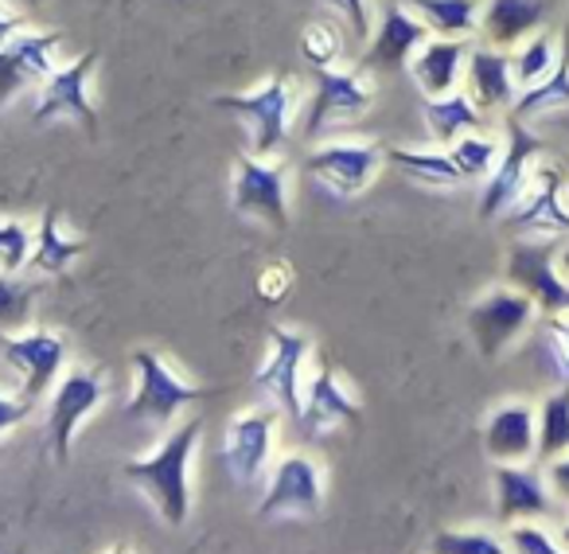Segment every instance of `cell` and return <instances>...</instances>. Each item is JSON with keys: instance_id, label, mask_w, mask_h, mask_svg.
I'll return each mask as SVG.
<instances>
[{"instance_id": "obj_1", "label": "cell", "mask_w": 569, "mask_h": 554, "mask_svg": "<svg viewBox=\"0 0 569 554\" xmlns=\"http://www.w3.org/2000/svg\"><path fill=\"white\" fill-rule=\"evenodd\" d=\"M199 429H203V422H188L176 434H168L160 449L121 468L126 481L141 484V492L157 504L168 527H183L191 515V457H196Z\"/></svg>"}, {"instance_id": "obj_2", "label": "cell", "mask_w": 569, "mask_h": 554, "mask_svg": "<svg viewBox=\"0 0 569 554\" xmlns=\"http://www.w3.org/2000/svg\"><path fill=\"white\" fill-rule=\"evenodd\" d=\"M297 102H301V82L289 71H277L261 82L258 90H246V95H219L214 106L227 113L250 121L253 129V157H269L289 141V129L297 118Z\"/></svg>"}, {"instance_id": "obj_3", "label": "cell", "mask_w": 569, "mask_h": 554, "mask_svg": "<svg viewBox=\"0 0 569 554\" xmlns=\"http://www.w3.org/2000/svg\"><path fill=\"white\" fill-rule=\"evenodd\" d=\"M133 372H137V390L126 406V418H133V422H157V426H168L188 403L211 398L207 387L183 383L180 375H176V367L152 348L133 352Z\"/></svg>"}, {"instance_id": "obj_4", "label": "cell", "mask_w": 569, "mask_h": 554, "mask_svg": "<svg viewBox=\"0 0 569 554\" xmlns=\"http://www.w3.org/2000/svg\"><path fill=\"white\" fill-rule=\"evenodd\" d=\"M538 305L530 301L527 294H519L515 286H496L483 297H476L472 309H468L465 325L472 333L476 348H480L483 359L503 356L511 344H519L530 328L538 325Z\"/></svg>"}, {"instance_id": "obj_5", "label": "cell", "mask_w": 569, "mask_h": 554, "mask_svg": "<svg viewBox=\"0 0 569 554\" xmlns=\"http://www.w3.org/2000/svg\"><path fill=\"white\" fill-rule=\"evenodd\" d=\"M507 227L535 243H566L569 238V180L558 165H538L522 199L503 215Z\"/></svg>"}, {"instance_id": "obj_6", "label": "cell", "mask_w": 569, "mask_h": 554, "mask_svg": "<svg viewBox=\"0 0 569 554\" xmlns=\"http://www.w3.org/2000/svg\"><path fill=\"white\" fill-rule=\"evenodd\" d=\"M546 141L522 121L507 118V137H503V157H499L496 172L483 180V196H480V215L483 219H496V215H507L527 191L530 176L542 165Z\"/></svg>"}, {"instance_id": "obj_7", "label": "cell", "mask_w": 569, "mask_h": 554, "mask_svg": "<svg viewBox=\"0 0 569 554\" xmlns=\"http://www.w3.org/2000/svg\"><path fill=\"white\" fill-rule=\"evenodd\" d=\"M507 286L527 294L542 317L569 313V277L558 269V246L522 238L507 254Z\"/></svg>"}, {"instance_id": "obj_8", "label": "cell", "mask_w": 569, "mask_h": 554, "mask_svg": "<svg viewBox=\"0 0 569 554\" xmlns=\"http://www.w3.org/2000/svg\"><path fill=\"white\" fill-rule=\"evenodd\" d=\"M0 359L24 379V398L36 403L48 390L67 364V336L48 328H24V333H0Z\"/></svg>"}, {"instance_id": "obj_9", "label": "cell", "mask_w": 569, "mask_h": 554, "mask_svg": "<svg viewBox=\"0 0 569 554\" xmlns=\"http://www.w3.org/2000/svg\"><path fill=\"white\" fill-rule=\"evenodd\" d=\"M94 71H98V51H87V56H79L67 67H56L40 87V102H36L32 113L36 126H48L51 118H74L87 133H98V110H94V98H90Z\"/></svg>"}, {"instance_id": "obj_10", "label": "cell", "mask_w": 569, "mask_h": 554, "mask_svg": "<svg viewBox=\"0 0 569 554\" xmlns=\"http://www.w3.org/2000/svg\"><path fill=\"white\" fill-rule=\"evenodd\" d=\"M234 211L258 215L269 227H289V165L266 157L234 160Z\"/></svg>"}, {"instance_id": "obj_11", "label": "cell", "mask_w": 569, "mask_h": 554, "mask_svg": "<svg viewBox=\"0 0 569 554\" xmlns=\"http://www.w3.org/2000/svg\"><path fill=\"white\" fill-rule=\"evenodd\" d=\"M106 398V379L102 372H87V367H74L63 379L56 383L48 403V442L56 461L71 457L74 434H79V422L102 406Z\"/></svg>"}, {"instance_id": "obj_12", "label": "cell", "mask_w": 569, "mask_h": 554, "mask_svg": "<svg viewBox=\"0 0 569 554\" xmlns=\"http://www.w3.org/2000/svg\"><path fill=\"white\" fill-rule=\"evenodd\" d=\"M496 515L499 523H558L561 504L546 484L542 465H496Z\"/></svg>"}, {"instance_id": "obj_13", "label": "cell", "mask_w": 569, "mask_h": 554, "mask_svg": "<svg viewBox=\"0 0 569 554\" xmlns=\"http://www.w3.org/2000/svg\"><path fill=\"white\" fill-rule=\"evenodd\" d=\"M312 356V340L293 328H269V356L253 375V387L266 390L289 418L301 422V367Z\"/></svg>"}, {"instance_id": "obj_14", "label": "cell", "mask_w": 569, "mask_h": 554, "mask_svg": "<svg viewBox=\"0 0 569 554\" xmlns=\"http://www.w3.org/2000/svg\"><path fill=\"white\" fill-rule=\"evenodd\" d=\"M382 157H387V152L375 141H332V145L312 149L305 168H309L312 180L332 191V196H359V191L375 180Z\"/></svg>"}, {"instance_id": "obj_15", "label": "cell", "mask_w": 569, "mask_h": 554, "mask_svg": "<svg viewBox=\"0 0 569 554\" xmlns=\"http://www.w3.org/2000/svg\"><path fill=\"white\" fill-rule=\"evenodd\" d=\"M375 102V82L367 79L363 67L356 71H317V87H312V102H309V113H305V141L325 133L328 121L336 118H359L367 106Z\"/></svg>"}, {"instance_id": "obj_16", "label": "cell", "mask_w": 569, "mask_h": 554, "mask_svg": "<svg viewBox=\"0 0 569 554\" xmlns=\"http://www.w3.org/2000/svg\"><path fill=\"white\" fill-rule=\"evenodd\" d=\"M483 453L496 465H535L538 461V406L507 398L483 422Z\"/></svg>"}, {"instance_id": "obj_17", "label": "cell", "mask_w": 569, "mask_h": 554, "mask_svg": "<svg viewBox=\"0 0 569 554\" xmlns=\"http://www.w3.org/2000/svg\"><path fill=\"white\" fill-rule=\"evenodd\" d=\"M433 40V32L426 28V20L413 9H406L402 0H390L379 12L375 24V40L367 43L363 71H395V67H410V59L418 56L426 43Z\"/></svg>"}, {"instance_id": "obj_18", "label": "cell", "mask_w": 569, "mask_h": 554, "mask_svg": "<svg viewBox=\"0 0 569 554\" xmlns=\"http://www.w3.org/2000/svg\"><path fill=\"white\" fill-rule=\"evenodd\" d=\"M63 43L59 32H20L17 40L0 43V110L28 87H43L51 71H56V51Z\"/></svg>"}, {"instance_id": "obj_19", "label": "cell", "mask_w": 569, "mask_h": 554, "mask_svg": "<svg viewBox=\"0 0 569 554\" xmlns=\"http://www.w3.org/2000/svg\"><path fill=\"white\" fill-rule=\"evenodd\" d=\"M465 90L480 113H511L515 98H519V82H515L511 71V51L488 48V43H472V56H468L465 67Z\"/></svg>"}, {"instance_id": "obj_20", "label": "cell", "mask_w": 569, "mask_h": 554, "mask_svg": "<svg viewBox=\"0 0 569 554\" xmlns=\"http://www.w3.org/2000/svg\"><path fill=\"white\" fill-rule=\"evenodd\" d=\"M553 0H483L480 43L499 51H515L522 40L550 24Z\"/></svg>"}, {"instance_id": "obj_21", "label": "cell", "mask_w": 569, "mask_h": 554, "mask_svg": "<svg viewBox=\"0 0 569 554\" xmlns=\"http://www.w3.org/2000/svg\"><path fill=\"white\" fill-rule=\"evenodd\" d=\"M320 504H325V476H320V465L312 457H305V453H293V457H284L281 465H277L258 512L261 515L320 512Z\"/></svg>"}, {"instance_id": "obj_22", "label": "cell", "mask_w": 569, "mask_h": 554, "mask_svg": "<svg viewBox=\"0 0 569 554\" xmlns=\"http://www.w3.org/2000/svg\"><path fill=\"white\" fill-rule=\"evenodd\" d=\"M359 422H363V406L343 387L340 372L325 359V364L317 367V375H312L309 403H305V410H301L305 434H325V429H332V426H359Z\"/></svg>"}, {"instance_id": "obj_23", "label": "cell", "mask_w": 569, "mask_h": 554, "mask_svg": "<svg viewBox=\"0 0 569 554\" xmlns=\"http://www.w3.org/2000/svg\"><path fill=\"white\" fill-rule=\"evenodd\" d=\"M269 449H273V410H246L227 426L222 457H227L234 481L242 484L258 481L269 461Z\"/></svg>"}, {"instance_id": "obj_24", "label": "cell", "mask_w": 569, "mask_h": 554, "mask_svg": "<svg viewBox=\"0 0 569 554\" xmlns=\"http://www.w3.org/2000/svg\"><path fill=\"white\" fill-rule=\"evenodd\" d=\"M468 56H472V43L468 40H437L433 36V40L410 59V75L426 98H445L465 87Z\"/></svg>"}, {"instance_id": "obj_25", "label": "cell", "mask_w": 569, "mask_h": 554, "mask_svg": "<svg viewBox=\"0 0 569 554\" xmlns=\"http://www.w3.org/2000/svg\"><path fill=\"white\" fill-rule=\"evenodd\" d=\"M406 9H413L437 40H468L480 36V12L483 0H402Z\"/></svg>"}, {"instance_id": "obj_26", "label": "cell", "mask_w": 569, "mask_h": 554, "mask_svg": "<svg viewBox=\"0 0 569 554\" xmlns=\"http://www.w3.org/2000/svg\"><path fill=\"white\" fill-rule=\"evenodd\" d=\"M483 118H488V113H480V106H476L465 90H452V95H445V98H426V126L445 149L457 145L460 137L488 129Z\"/></svg>"}, {"instance_id": "obj_27", "label": "cell", "mask_w": 569, "mask_h": 554, "mask_svg": "<svg viewBox=\"0 0 569 554\" xmlns=\"http://www.w3.org/2000/svg\"><path fill=\"white\" fill-rule=\"evenodd\" d=\"M87 254V238L79 235H67L63 219H59L56 207H48L40 219V230H36V246H32V258L28 266L40 269V274H67L74 258Z\"/></svg>"}, {"instance_id": "obj_28", "label": "cell", "mask_w": 569, "mask_h": 554, "mask_svg": "<svg viewBox=\"0 0 569 554\" xmlns=\"http://www.w3.org/2000/svg\"><path fill=\"white\" fill-rule=\"evenodd\" d=\"M566 110H569V48H566V56H561L558 71L546 75L538 87L519 90V98H515V106H511L507 118L530 126V121L553 118V113H566Z\"/></svg>"}, {"instance_id": "obj_29", "label": "cell", "mask_w": 569, "mask_h": 554, "mask_svg": "<svg viewBox=\"0 0 569 554\" xmlns=\"http://www.w3.org/2000/svg\"><path fill=\"white\" fill-rule=\"evenodd\" d=\"M561 56H566V48H561V36L553 32V28H542V32H535L530 40H522L519 48L511 51V71H515L519 90L538 87L546 75L558 71Z\"/></svg>"}, {"instance_id": "obj_30", "label": "cell", "mask_w": 569, "mask_h": 554, "mask_svg": "<svg viewBox=\"0 0 569 554\" xmlns=\"http://www.w3.org/2000/svg\"><path fill=\"white\" fill-rule=\"evenodd\" d=\"M387 160L418 184H433V188H457V184H465L460 168L452 165L449 149H387Z\"/></svg>"}, {"instance_id": "obj_31", "label": "cell", "mask_w": 569, "mask_h": 554, "mask_svg": "<svg viewBox=\"0 0 569 554\" xmlns=\"http://www.w3.org/2000/svg\"><path fill=\"white\" fill-rule=\"evenodd\" d=\"M569 453V390L558 387L538 403V461H558Z\"/></svg>"}, {"instance_id": "obj_32", "label": "cell", "mask_w": 569, "mask_h": 554, "mask_svg": "<svg viewBox=\"0 0 569 554\" xmlns=\"http://www.w3.org/2000/svg\"><path fill=\"white\" fill-rule=\"evenodd\" d=\"M449 157L465 180H488L496 172L499 157H503V141L496 133H488V129H480V133H468L457 145H449Z\"/></svg>"}, {"instance_id": "obj_33", "label": "cell", "mask_w": 569, "mask_h": 554, "mask_svg": "<svg viewBox=\"0 0 569 554\" xmlns=\"http://www.w3.org/2000/svg\"><path fill=\"white\" fill-rule=\"evenodd\" d=\"M538 348L550 364L558 387L569 390V313L558 317H538Z\"/></svg>"}, {"instance_id": "obj_34", "label": "cell", "mask_w": 569, "mask_h": 554, "mask_svg": "<svg viewBox=\"0 0 569 554\" xmlns=\"http://www.w3.org/2000/svg\"><path fill=\"white\" fill-rule=\"evenodd\" d=\"M429 554H515L507 546V538L491 535V531H441L433 538V551Z\"/></svg>"}, {"instance_id": "obj_35", "label": "cell", "mask_w": 569, "mask_h": 554, "mask_svg": "<svg viewBox=\"0 0 569 554\" xmlns=\"http://www.w3.org/2000/svg\"><path fill=\"white\" fill-rule=\"evenodd\" d=\"M301 56L309 59L312 71H336L343 56V36L340 28L332 24H312L309 32L301 36Z\"/></svg>"}, {"instance_id": "obj_36", "label": "cell", "mask_w": 569, "mask_h": 554, "mask_svg": "<svg viewBox=\"0 0 569 554\" xmlns=\"http://www.w3.org/2000/svg\"><path fill=\"white\" fill-rule=\"evenodd\" d=\"M32 246H36V235L24 222L0 215V269H4V274H20V269L28 266V258H32Z\"/></svg>"}, {"instance_id": "obj_37", "label": "cell", "mask_w": 569, "mask_h": 554, "mask_svg": "<svg viewBox=\"0 0 569 554\" xmlns=\"http://www.w3.org/2000/svg\"><path fill=\"white\" fill-rule=\"evenodd\" d=\"M32 301H36V286H28L24 277L0 269V328L24 325L32 317Z\"/></svg>"}, {"instance_id": "obj_38", "label": "cell", "mask_w": 569, "mask_h": 554, "mask_svg": "<svg viewBox=\"0 0 569 554\" xmlns=\"http://www.w3.org/2000/svg\"><path fill=\"white\" fill-rule=\"evenodd\" d=\"M507 546L515 554H569V546L546 523H515L507 527Z\"/></svg>"}, {"instance_id": "obj_39", "label": "cell", "mask_w": 569, "mask_h": 554, "mask_svg": "<svg viewBox=\"0 0 569 554\" xmlns=\"http://www.w3.org/2000/svg\"><path fill=\"white\" fill-rule=\"evenodd\" d=\"M325 4H332V9L348 20L351 36H356L359 43L371 40V9H367V0H325Z\"/></svg>"}, {"instance_id": "obj_40", "label": "cell", "mask_w": 569, "mask_h": 554, "mask_svg": "<svg viewBox=\"0 0 569 554\" xmlns=\"http://www.w3.org/2000/svg\"><path fill=\"white\" fill-rule=\"evenodd\" d=\"M289 294V266L284 261H277V266H266L258 274V297L266 305H277L281 297Z\"/></svg>"}, {"instance_id": "obj_41", "label": "cell", "mask_w": 569, "mask_h": 554, "mask_svg": "<svg viewBox=\"0 0 569 554\" xmlns=\"http://www.w3.org/2000/svg\"><path fill=\"white\" fill-rule=\"evenodd\" d=\"M542 473H546V484H550L553 499L561 504V512H569V453L558 461H546Z\"/></svg>"}, {"instance_id": "obj_42", "label": "cell", "mask_w": 569, "mask_h": 554, "mask_svg": "<svg viewBox=\"0 0 569 554\" xmlns=\"http://www.w3.org/2000/svg\"><path fill=\"white\" fill-rule=\"evenodd\" d=\"M32 414V403H28L24 395H0V434H9L12 426H20V422Z\"/></svg>"}, {"instance_id": "obj_43", "label": "cell", "mask_w": 569, "mask_h": 554, "mask_svg": "<svg viewBox=\"0 0 569 554\" xmlns=\"http://www.w3.org/2000/svg\"><path fill=\"white\" fill-rule=\"evenodd\" d=\"M558 269H561V274L569 277V238H566V243L558 246Z\"/></svg>"}, {"instance_id": "obj_44", "label": "cell", "mask_w": 569, "mask_h": 554, "mask_svg": "<svg viewBox=\"0 0 569 554\" xmlns=\"http://www.w3.org/2000/svg\"><path fill=\"white\" fill-rule=\"evenodd\" d=\"M558 538H561V543L569 546V512H566V515H561V520H558Z\"/></svg>"}, {"instance_id": "obj_45", "label": "cell", "mask_w": 569, "mask_h": 554, "mask_svg": "<svg viewBox=\"0 0 569 554\" xmlns=\"http://www.w3.org/2000/svg\"><path fill=\"white\" fill-rule=\"evenodd\" d=\"M106 554H137V551H133V546H129V543H118V546H110V551H106Z\"/></svg>"}, {"instance_id": "obj_46", "label": "cell", "mask_w": 569, "mask_h": 554, "mask_svg": "<svg viewBox=\"0 0 569 554\" xmlns=\"http://www.w3.org/2000/svg\"><path fill=\"white\" fill-rule=\"evenodd\" d=\"M12 4H40V0H12Z\"/></svg>"}]
</instances>
